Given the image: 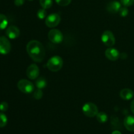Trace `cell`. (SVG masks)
Here are the masks:
<instances>
[{
    "label": "cell",
    "instance_id": "6da1fadb",
    "mask_svg": "<svg viewBox=\"0 0 134 134\" xmlns=\"http://www.w3.org/2000/svg\"><path fill=\"white\" fill-rule=\"evenodd\" d=\"M26 51L30 57L35 62H41L45 57V48L39 41H30L26 45Z\"/></svg>",
    "mask_w": 134,
    "mask_h": 134
},
{
    "label": "cell",
    "instance_id": "7a4b0ae2",
    "mask_svg": "<svg viewBox=\"0 0 134 134\" xmlns=\"http://www.w3.org/2000/svg\"><path fill=\"white\" fill-rule=\"evenodd\" d=\"M63 60L60 56H53L48 60L47 67L51 71L57 72L63 67Z\"/></svg>",
    "mask_w": 134,
    "mask_h": 134
},
{
    "label": "cell",
    "instance_id": "3957f363",
    "mask_svg": "<svg viewBox=\"0 0 134 134\" xmlns=\"http://www.w3.org/2000/svg\"><path fill=\"white\" fill-rule=\"evenodd\" d=\"M17 87L21 92L24 94H30L35 90V86L30 81L26 79H21L17 83Z\"/></svg>",
    "mask_w": 134,
    "mask_h": 134
},
{
    "label": "cell",
    "instance_id": "277c9868",
    "mask_svg": "<svg viewBox=\"0 0 134 134\" xmlns=\"http://www.w3.org/2000/svg\"><path fill=\"white\" fill-rule=\"evenodd\" d=\"M82 113L85 116L92 118L96 116L98 113V108L96 104L92 102H87L82 106Z\"/></svg>",
    "mask_w": 134,
    "mask_h": 134
},
{
    "label": "cell",
    "instance_id": "5b68a950",
    "mask_svg": "<svg viewBox=\"0 0 134 134\" xmlns=\"http://www.w3.org/2000/svg\"><path fill=\"white\" fill-rule=\"evenodd\" d=\"M48 39L54 44H59L64 39V36L61 31L58 29H52L48 34Z\"/></svg>",
    "mask_w": 134,
    "mask_h": 134
},
{
    "label": "cell",
    "instance_id": "8992f818",
    "mask_svg": "<svg viewBox=\"0 0 134 134\" xmlns=\"http://www.w3.org/2000/svg\"><path fill=\"white\" fill-rule=\"evenodd\" d=\"M102 41L105 46L111 47L115 44V37L112 31L106 30L102 35Z\"/></svg>",
    "mask_w": 134,
    "mask_h": 134
},
{
    "label": "cell",
    "instance_id": "52a82bcc",
    "mask_svg": "<svg viewBox=\"0 0 134 134\" xmlns=\"http://www.w3.org/2000/svg\"><path fill=\"white\" fill-rule=\"evenodd\" d=\"M61 21V17L57 13H52L47 16L45 18V24L47 27H55L60 24Z\"/></svg>",
    "mask_w": 134,
    "mask_h": 134
},
{
    "label": "cell",
    "instance_id": "ba28073f",
    "mask_svg": "<svg viewBox=\"0 0 134 134\" xmlns=\"http://www.w3.org/2000/svg\"><path fill=\"white\" fill-rule=\"evenodd\" d=\"M11 50V44L9 39L5 36H0V54H7Z\"/></svg>",
    "mask_w": 134,
    "mask_h": 134
},
{
    "label": "cell",
    "instance_id": "9c48e42d",
    "mask_svg": "<svg viewBox=\"0 0 134 134\" xmlns=\"http://www.w3.org/2000/svg\"><path fill=\"white\" fill-rule=\"evenodd\" d=\"M39 68L35 64H32L27 67L26 69V75L29 79L35 80L39 77Z\"/></svg>",
    "mask_w": 134,
    "mask_h": 134
},
{
    "label": "cell",
    "instance_id": "30bf717a",
    "mask_svg": "<svg viewBox=\"0 0 134 134\" xmlns=\"http://www.w3.org/2000/svg\"><path fill=\"white\" fill-rule=\"evenodd\" d=\"M5 34L8 38L10 39H14L18 38L20 36V31L19 28L16 26H9L6 28Z\"/></svg>",
    "mask_w": 134,
    "mask_h": 134
},
{
    "label": "cell",
    "instance_id": "8fae6325",
    "mask_svg": "<svg viewBox=\"0 0 134 134\" xmlns=\"http://www.w3.org/2000/svg\"><path fill=\"white\" fill-rule=\"evenodd\" d=\"M105 55L108 60L111 61H116L120 57V54L117 49L113 47H109L105 52Z\"/></svg>",
    "mask_w": 134,
    "mask_h": 134
},
{
    "label": "cell",
    "instance_id": "7c38bea8",
    "mask_svg": "<svg viewBox=\"0 0 134 134\" xmlns=\"http://www.w3.org/2000/svg\"><path fill=\"white\" fill-rule=\"evenodd\" d=\"M120 8H121V3L118 1H111L107 4V7H106L107 11L112 14L119 13Z\"/></svg>",
    "mask_w": 134,
    "mask_h": 134
},
{
    "label": "cell",
    "instance_id": "4fadbf2b",
    "mask_svg": "<svg viewBox=\"0 0 134 134\" xmlns=\"http://www.w3.org/2000/svg\"><path fill=\"white\" fill-rule=\"evenodd\" d=\"M124 125L127 130L134 132V116H127L124 120Z\"/></svg>",
    "mask_w": 134,
    "mask_h": 134
},
{
    "label": "cell",
    "instance_id": "5bb4252c",
    "mask_svg": "<svg viewBox=\"0 0 134 134\" xmlns=\"http://www.w3.org/2000/svg\"><path fill=\"white\" fill-rule=\"evenodd\" d=\"M120 96L124 100H130L133 98L134 92L130 88H124L120 92Z\"/></svg>",
    "mask_w": 134,
    "mask_h": 134
},
{
    "label": "cell",
    "instance_id": "9a60e30c",
    "mask_svg": "<svg viewBox=\"0 0 134 134\" xmlns=\"http://www.w3.org/2000/svg\"><path fill=\"white\" fill-rule=\"evenodd\" d=\"M35 85L38 89H41L42 90L47 86V80L44 77H38L37 79H36Z\"/></svg>",
    "mask_w": 134,
    "mask_h": 134
},
{
    "label": "cell",
    "instance_id": "2e32d148",
    "mask_svg": "<svg viewBox=\"0 0 134 134\" xmlns=\"http://www.w3.org/2000/svg\"><path fill=\"white\" fill-rule=\"evenodd\" d=\"M9 21L7 17L3 14H0V30H5L7 27Z\"/></svg>",
    "mask_w": 134,
    "mask_h": 134
},
{
    "label": "cell",
    "instance_id": "e0dca14e",
    "mask_svg": "<svg viewBox=\"0 0 134 134\" xmlns=\"http://www.w3.org/2000/svg\"><path fill=\"white\" fill-rule=\"evenodd\" d=\"M96 119L99 123L103 124L108 120V116L104 112H98V113L96 115Z\"/></svg>",
    "mask_w": 134,
    "mask_h": 134
},
{
    "label": "cell",
    "instance_id": "ac0fdd59",
    "mask_svg": "<svg viewBox=\"0 0 134 134\" xmlns=\"http://www.w3.org/2000/svg\"><path fill=\"white\" fill-rule=\"evenodd\" d=\"M39 3L42 8L44 9H48L52 7L53 1L52 0H39Z\"/></svg>",
    "mask_w": 134,
    "mask_h": 134
},
{
    "label": "cell",
    "instance_id": "d6986e66",
    "mask_svg": "<svg viewBox=\"0 0 134 134\" xmlns=\"http://www.w3.org/2000/svg\"><path fill=\"white\" fill-rule=\"evenodd\" d=\"M7 122L8 119L6 115L3 112L0 113V128H3V127L6 126Z\"/></svg>",
    "mask_w": 134,
    "mask_h": 134
},
{
    "label": "cell",
    "instance_id": "ffe728a7",
    "mask_svg": "<svg viewBox=\"0 0 134 134\" xmlns=\"http://www.w3.org/2000/svg\"><path fill=\"white\" fill-rule=\"evenodd\" d=\"M47 10H46V9H43V8L39 9L37 13V16L38 18L40 20H43V19H44V18H46V17L47 16Z\"/></svg>",
    "mask_w": 134,
    "mask_h": 134
},
{
    "label": "cell",
    "instance_id": "44dd1931",
    "mask_svg": "<svg viewBox=\"0 0 134 134\" xmlns=\"http://www.w3.org/2000/svg\"><path fill=\"white\" fill-rule=\"evenodd\" d=\"M43 92H42L41 89H37L36 90H35L34 92V98H35L37 100H39L43 98Z\"/></svg>",
    "mask_w": 134,
    "mask_h": 134
},
{
    "label": "cell",
    "instance_id": "7402d4cb",
    "mask_svg": "<svg viewBox=\"0 0 134 134\" xmlns=\"http://www.w3.org/2000/svg\"><path fill=\"white\" fill-rule=\"evenodd\" d=\"M119 13V14H120V16L126 17V16H128V13H129V10H128V8H127L126 7H123L120 8Z\"/></svg>",
    "mask_w": 134,
    "mask_h": 134
},
{
    "label": "cell",
    "instance_id": "603a6c76",
    "mask_svg": "<svg viewBox=\"0 0 134 134\" xmlns=\"http://www.w3.org/2000/svg\"><path fill=\"white\" fill-rule=\"evenodd\" d=\"M58 5L62 7H65L69 5L71 2V0H55Z\"/></svg>",
    "mask_w": 134,
    "mask_h": 134
},
{
    "label": "cell",
    "instance_id": "cb8c5ba5",
    "mask_svg": "<svg viewBox=\"0 0 134 134\" xmlns=\"http://www.w3.org/2000/svg\"><path fill=\"white\" fill-rule=\"evenodd\" d=\"M120 3L124 7H130L134 4V0H120Z\"/></svg>",
    "mask_w": 134,
    "mask_h": 134
},
{
    "label": "cell",
    "instance_id": "d4e9b609",
    "mask_svg": "<svg viewBox=\"0 0 134 134\" xmlns=\"http://www.w3.org/2000/svg\"><path fill=\"white\" fill-rule=\"evenodd\" d=\"M8 108H9V105L7 102H2L0 103V111L1 112H5L7 111Z\"/></svg>",
    "mask_w": 134,
    "mask_h": 134
},
{
    "label": "cell",
    "instance_id": "484cf974",
    "mask_svg": "<svg viewBox=\"0 0 134 134\" xmlns=\"http://www.w3.org/2000/svg\"><path fill=\"white\" fill-rule=\"evenodd\" d=\"M25 2V0H14V5L17 7H20V6H22Z\"/></svg>",
    "mask_w": 134,
    "mask_h": 134
},
{
    "label": "cell",
    "instance_id": "4316f807",
    "mask_svg": "<svg viewBox=\"0 0 134 134\" xmlns=\"http://www.w3.org/2000/svg\"><path fill=\"white\" fill-rule=\"evenodd\" d=\"M130 109L131 111H132V113L134 115V99L132 100V103H131L130 104Z\"/></svg>",
    "mask_w": 134,
    "mask_h": 134
},
{
    "label": "cell",
    "instance_id": "83f0119b",
    "mask_svg": "<svg viewBox=\"0 0 134 134\" xmlns=\"http://www.w3.org/2000/svg\"><path fill=\"white\" fill-rule=\"evenodd\" d=\"M112 134H122V133H120V132H119V131H118V130H115V131H113V132Z\"/></svg>",
    "mask_w": 134,
    "mask_h": 134
},
{
    "label": "cell",
    "instance_id": "f1b7e54d",
    "mask_svg": "<svg viewBox=\"0 0 134 134\" xmlns=\"http://www.w3.org/2000/svg\"><path fill=\"white\" fill-rule=\"evenodd\" d=\"M28 1H32V0H28Z\"/></svg>",
    "mask_w": 134,
    "mask_h": 134
}]
</instances>
